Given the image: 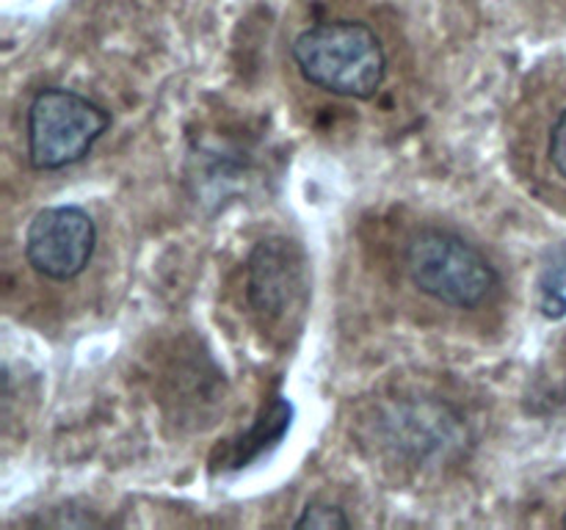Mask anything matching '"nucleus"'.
<instances>
[{
    "label": "nucleus",
    "mask_w": 566,
    "mask_h": 530,
    "mask_svg": "<svg viewBox=\"0 0 566 530\" xmlns=\"http://www.w3.org/2000/svg\"><path fill=\"white\" fill-rule=\"evenodd\" d=\"M398 279L426 309L448 318H484L506 296L495 259L462 232L420 224L401 237Z\"/></svg>",
    "instance_id": "obj_1"
},
{
    "label": "nucleus",
    "mask_w": 566,
    "mask_h": 530,
    "mask_svg": "<svg viewBox=\"0 0 566 530\" xmlns=\"http://www.w3.org/2000/svg\"><path fill=\"white\" fill-rule=\"evenodd\" d=\"M291 64L304 86L337 99L370 103L390 75L385 39L354 17L315 22L291 39Z\"/></svg>",
    "instance_id": "obj_2"
},
{
    "label": "nucleus",
    "mask_w": 566,
    "mask_h": 530,
    "mask_svg": "<svg viewBox=\"0 0 566 530\" xmlns=\"http://www.w3.org/2000/svg\"><path fill=\"white\" fill-rule=\"evenodd\" d=\"M108 110L72 88L48 86L33 94L25 114L28 163L36 171H59L92 152L108 130Z\"/></svg>",
    "instance_id": "obj_3"
},
{
    "label": "nucleus",
    "mask_w": 566,
    "mask_h": 530,
    "mask_svg": "<svg viewBox=\"0 0 566 530\" xmlns=\"http://www.w3.org/2000/svg\"><path fill=\"white\" fill-rule=\"evenodd\" d=\"M97 226L83 208L59 204L39 210L25 230V263L48 282L77 279L92 265Z\"/></svg>",
    "instance_id": "obj_4"
},
{
    "label": "nucleus",
    "mask_w": 566,
    "mask_h": 530,
    "mask_svg": "<svg viewBox=\"0 0 566 530\" xmlns=\"http://www.w3.org/2000/svg\"><path fill=\"white\" fill-rule=\"evenodd\" d=\"M249 307L265 329H285L307 296L302 252L285 237L258 243L247 265Z\"/></svg>",
    "instance_id": "obj_5"
},
{
    "label": "nucleus",
    "mask_w": 566,
    "mask_h": 530,
    "mask_svg": "<svg viewBox=\"0 0 566 530\" xmlns=\"http://www.w3.org/2000/svg\"><path fill=\"white\" fill-rule=\"evenodd\" d=\"M387 431L385 447L398 451L401 456L412 458V464H423L426 456H446L457 442H442V431L457 428V417L446 406L434 403H398L390 406L381 417Z\"/></svg>",
    "instance_id": "obj_6"
},
{
    "label": "nucleus",
    "mask_w": 566,
    "mask_h": 530,
    "mask_svg": "<svg viewBox=\"0 0 566 530\" xmlns=\"http://www.w3.org/2000/svg\"><path fill=\"white\" fill-rule=\"evenodd\" d=\"M531 166L536 177L566 197V97L547 110L545 119L536 121Z\"/></svg>",
    "instance_id": "obj_7"
},
{
    "label": "nucleus",
    "mask_w": 566,
    "mask_h": 530,
    "mask_svg": "<svg viewBox=\"0 0 566 530\" xmlns=\"http://www.w3.org/2000/svg\"><path fill=\"white\" fill-rule=\"evenodd\" d=\"M293 524H296V528H348L352 519H348L346 511H343L340 506H335V502L313 500Z\"/></svg>",
    "instance_id": "obj_8"
},
{
    "label": "nucleus",
    "mask_w": 566,
    "mask_h": 530,
    "mask_svg": "<svg viewBox=\"0 0 566 530\" xmlns=\"http://www.w3.org/2000/svg\"><path fill=\"white\" fill-rule=\"evenodd\" d=\"M564 528H566V513H564Z\"/></svg>",
    "instance_id": "obj_9"
}]
</instances>
